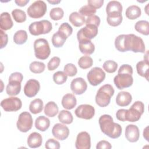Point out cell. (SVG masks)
I'll use <instances>...</instances> for the list:
<instances>
[{"label": "cell", "mask_w": 149, "mask_h": 149, "mask_svg": "<svg viewBox=\"0 0 149 149\" xmlns=\"http://www.w3.org/2000/svg\"><path fill=\"white\" fill-rule=\"evenodd\" d=\"M115 46L122 52L131 51L135 53H145L146 51L143 39L133 34L119 35L115 40Z\"/></svg>", "instance_id": "cell-1"}, {"label": "cell", "mask_w": 149, "mask_h": 149, "mask_svg": "<svg viewBox=\"0 0 149 149\" xmlns=\"http://www.w3.org/2000/svg\"><path fill=\"white\" fill-rule=\"evenodd\" d=\"M98 123L101 130L103 133L111 139H117L122 134L121 126L115 123L111 116L104 114L100 116Z\"/></svg>", "instance_id": "cell-2"}, {"label": "cell", "mask_w": 149, "mask_h": 149, "mask_svg": "<svg viewBox=\"0 0 149 149\" xmlns=\"http://www.w3.org/2000/svg\"><path fill=\"white\" fill-rule=\"evenodd\" d=\"M133 68L128 64L121 65L118 71V74L115 76L113 82L119 90H122L130 87L133 83L132 77Z\"/></svg>", "instance_id": "cell-3"}, {"label": "cell", "mask_w": 149, "mask_h": 149, "mask_svg": "<svg viewBox=\"0 0 149 149\" xmlns=\"http://www.w3.org/2000/svg\"><path fill=\"white\" fill-rule=\"evenodd\" d=\"M115 93L113 87L109 84L101 86L95 95V102L100 107H105L108 105L111 101V97Z\"/></svg>", "instance_id": "cell-4"}, {"label": "cell", "mask_w": 149, "mask_h": 149, "mask_svg": "<svg viewBox=\"0 0 149 149\" xmlns=\"http://www.w3.org/2000/svg\"><path fill=\"white\" fill-rule=\"evenodd\" d=\"M34 50L35 56L41 60L47 59L51 54L48 42L45 38H38L34 41Z\"/></svg>", "instance_id": "cell-5"}, {"label": "cell", "mask_w": 149, "mask_h": 149, "mask_svg": "<svg viewBox=\"0 0 149 149\" xmlns=\"http://www.w3.org/2000/svg\"><path fill=\"white\" fill-rule=\"evenodd\" d=\"M144 111V105L140 101L134 102L129 109H126L125 121L134 122L138 121Z\"/></svg>", "instance_id": "cell-6"}, {"label": "cell", "mask_w": 149, "mask_h": 149, "mask_svg": "<svg viewBox=\"0 0 149 149\" xmlns=\"http://www.w3.org/2000/svg\"><path fill=\"white\" fill-rule=\"evenodd\" d=\"M52 29L51 23L47 20H42L38 22L31 23L29 27V30L33 36H39L45 34L49 33Z\"/></svg>", "instance_id": "cell-7"}, {"label": "cell", "mask_w": 149, "mask_h": 149, "mask_svg": "<svg viewBox=\"0 0 149 149\" xmlns=\"http://www.w3.org/2000/svg\"><path fill=\"white\" fill-rule=\"evenodd\" d=\"M47 6L43 1L38 0L32 3L27 9L28 15L33 19H38L44 16L47 12Z\"/></svg>", "instance_id": "cell-8"}, {"label": "cell", "mask_w": 149, "mask_h": 149, "mask_svg": "<svg viewBox=\"0 0 149 149\" xmlns=\"http://www.w3.org/2000/svg\"><path fill=\"white\" fill-rule=\"evenodd\" d=\"M33 123V118L31 114L28 112L24 111L19 115L16 126L20 132L26 133L31 129Z\"/></svg>", "instance_id": "cell-9"}, {"label": "cell", "mask_w": 149, "mask_h": 149, "mask_svg": "<svg viewBox=\"0 0 149 149\" xmlns=\"http://www.w3.org/2000/svg\"><path fill=\"white\" fill-rule=\"evenodd\" d=\"M87 80L89 83L96 86L101 83L105 78V73L100 67H94L92 68L87 73Z\"/></svg>", "instance_id": "cell-10"}, {"label": "cell", "mask_w": 149, "mask_h": 149, "mask_svg": "<svg viewBox=\"0 0 149 149\" xmlns=\"http://www.w3.org/2000/svg\"><path fill=\"white\" fill-rule=\"evenodd\" d=\"M98 32V27L93 24H87L77 31V38L79 41L83 40H91L97 36Z\"/></svg>", "instance_id": "cell-11"}, {"label": "cell", "mask_w": 149, "mask_h": 149, "mask_svg": "<svg viewBox=\"0 0 149 149\" xmlns=\"http://www.w3.org/2000/svg\"><path fill=\"white\" fill-rule=\"evenodd\" d=\"M1 106L5 111L15 112L21 109L22 102L18 97H11L3 100L1 102Z\"/></svg>", "instance_id": "cell-12"}, {"label": "cell", "mask_w": 149, "mask_h": 149, "mask_svg": "<svg viewBox=\"0 0 149 149\" xmlns=\"http://www.w3.org/2000/svg\"><path fill=\"white\" fill-rule=\"evenodd\" d=\"M76 116L77 118L84 119H91L95 115L94 108L89 104H81L74 111Z\"/></svg>", "instance_id": "cell-13"}, {"label": "cell", "mask_w": 149, "mask_h": 149, "mask_svg": "<svg viewBox=\"0 0 149 149\" xmlns=\"http://www.w3.org/2000/svg\"><path fill=\"white\" fill-rule=\"evenodd\" d=\"M40 89V84L36 79L29 80L24 85L23 91L24 94L29 98H31L37 95Z\"/></svg>", "instance_id": "cell-14"}, {"label": "cell", "mask_w": 149, "mask_h": 149, "mask_svg": "<svg viewBox=\"0 0 149 149\" xmlns=\"http://www.w3.org/2000/svg\"><path fill=\"white\" fill-rule=\"evenodd\" d=\"M75 147L77 149H90L91 148V138L87 132H81L77 134Z\"/></svg>", "instance_id": "cell-15"}, {"label": "cell", "mask_w": 149, "mask_h": 149, "mask_svg": "<svg viewBox=\"0 0 149 149\" xmlns=\"http://www.w3.org/2000/svg\"><path fill=\"white\" fill-rule=\"evenodd\" d=\"M52 133L54 137L59 140H64L69 134V129L65 125L56 123L52 127Z\"/></svg>", "instance_id": "cell-16"}, {"label": "cell", "mask_w": 149, "mask_h": 149, "mask_svg": "<svg viewBox=\"0 0 149 149\" xmlns=\"http://www.w3.org/2000/svg\"><path fill=\"white\" fill-rule=\"evenodd\" d=\"M70 88L74 94L81 95L86 91L87 84L83 78L77 77L71 81Z\"/></svg>", "instance_id": "cell-17"}, {"label": "cell", "mask_w": 149, "mask_h": 149, "mask_svg": "<svg viewBox=\"0 0 149 149\" xmlns=\"http://www.w3.org/2000/svg\"><path fill=\"white\" fill-rule=\"evenodd\" d=\"M140 136L139 127L134 125H128L125 129L126 139L131 143L138 141Z\"/></svg>", "instance_id": "cell-18"}, {"label": "cell", "mask_w": 149, "mask_h": 149, "mask_svg": "<svg viewBox=\"0 0 149 149\" xmlns=\"http://www.w3.org/2000/svg\"><path fill=\"white\" fill-rule=\"evenodd\" d=\"M132 101V95L127 91L119 92L116 97V103L120 107H126Z\"/></svg>", "instance_id": "cell-19"}, {"label": "cell", "mask_w": 149, "mask_h": 149, "mask_svg": "<svg viewBox=\"0 0 149 149\" xmlns=\"http://www.w3.org/2000/svg\"><path fill=\"white\" fill-rule=\"evenodd\" d=\"M79 48L82 54L89 55L94 52L95 46L91 40H83L79 41Z\"/></svg>", "instance_id": "cell-20"}, {"label": "cell", "mask_w": 149, "mask_h": 149, "mask_svg": "<svg viewBox=\"0 0 149 149\" xmlns=\"http://www.w3.org/2000/svg\"><path fill=\"white\" fill-rule=\"evenodd\" d=\"M27 142L29 147L32 148H38L42 144V136L37 132H33L29 136Z\"/></svg>", "instance_id": "cell-21"}, {"label": "cell", "mask_w": 149, "mask_h": 149, "mask_svg": "<svg viewBox=\"0 0 149 149\" xmlns=\"http://www.w3.org/2000/svg\"><path fill=\"white\" fill-rule=\"evenodd\" d=\"M21 90V83L17 80H10L6 88V92L10 96L18 95Z\"/></svg>", "instance_id": "cell-22"}, {"label": "cell", "mask_w": 149, "mask_h": 149, "mask_svg": "<svg viewBox=\"0 0 149 149\" xmlns=\"http://www.w3.org/2000/svg\"><path fill=\"white\" fill-rule=\"evenodd\" d=\"M61 104L64 108L70 110L76 107L77 100L73 94L68 93L63 95L61 101Z\"/></svg>", "instance_id": "cell-23"}, {"label": "cell", "mask_w": 149, "mask_h": 149, "mask_svg": "<svg viewBox=\"0 0 149 149\" xmlns=\"http://www.w3.org/2000/svg\"><path fill=\"white\" fill-rule=\"evenodd\" d=\"M13 25L10 15L8 12H2L0 17V27L2 30H10Z\"/></svg>", "instance_id": "cell-24"}, {"label": "cell", "mask_w": 149, "mask_h": 149, "mask_svg": "<svg viewBox=\"0 0 149 149\" xmlns=\"http://www.w3.org/2000/svg\"><path fill=\"white\" fill-rule=\"evenodd\" d=\"M148 69L149 63L148 59L139 61L136 64V70L137 73L140 76L145 77L147 80L148 79Z\"/></svg>", "instance_id": "cell-25"}, {"label": "cell", "mask_w": 149, "mask_h": 149, "mask_svg": "<svg viewBox=\"0 0 149 149\" xmlns=\"http://www.w3.org/2000/svg\"><path fill=\"white\" fill-rule=\"evenodd\" d=\"M123 17L122 13L119 12H112L107 14V21L109 25L112 27H116L120 25L122 22Z\"/></svg>", "instance_id": "cell-26"}, {"label": "cell", "mask_w": 149, "mask_h": 149, "mask_svg": "<svg viewBox=\"0 0 149 149\" xmlns=\"http://www.w3.org/2000/svg\"><path fill=\"white\" fill-rule=\"evenodd\" d=\"M49 119L44 116H40L36 118L35 120L36 128L41 132L46 131L49 128Z\"/></svg>", "instance_id": "cell-27"}, {"label": "cell", "mask_w": 149, "mask_h": 149, "mask_svg": "<svg viewBox=\"0 0 149 149\" xmlns=\"http://www.w3.org/2000/svg\"><path fill=\"white\" fill-rule=\"evenodd\" d=\"M69 20L75 27H80L85 24L86 22L84 16L77 12H73L70 14Z\"/></svg>", "instance_id": "cell-28"}, {"label": "cell", "mask_w": 149, "mask_h": 149, "mask_svg": "<svg viewBox=\"0 0 149 149\" xmlns=\"http://www.w3.org/2000/svg\"><path fill=\"white\" fill-rule=\"evenodd\" d=\"M141 11L140 7L137 5L129 6L126 10V16L130 20H134L141 16Z\"/></svg>", "instance_id": "cell-29"}, {"label": "cell", "mask_w": 149, "mask_h": 149, "mask_svg": "<svg viewBox=\"0 0 149 149\" xmlns=\"http://www.w3.org/2000/svg\"><path fill=\"white\" fill-rule=\"evenodd\" d=\"M58 107L54 101H49L44 107V113L48 117H54L58 113Z\"/></svg>", "instance_id": "cell-30"}, {"label": "cell", "mask_w": 149, "mask_h": 149, "mask_svg": "<svg viewBox=\"0 0 149 149\" xmlns=\"http://www.w3.org/2000/svg\"><path fill=\"white\" fill-rule=\"evenodd\" d=\"M44 105L42 101L40 98H36L33 100L29 105V110L33 114L40 113L43 109Z\"/></svg>", "instance_id": "cell-31"}, {"label": "cell", "mask_w": 149, "mask_h": 149, "mask_svg": "<svg viewBox=\"0 0 149 149\" xmlns=\"http://www.w3.org/2000/svg\"><path fill=\"white\" fill-rule=\"evenodd\" d=\"M123 7L120 2L117 1H109L106 6L107 14L112 12H119L122 13Z\"/></svg>", "instance_id": "cell-32"}, {"label": "cell", "mask_w": 149, "mask_h": 149, "mask_svg": "<svg viewBox=\"0 0 149 149\" xmlns=\"http://www.w3.org/2000/svg\"><path fill=\"white\" fill-rule=\"evenodd\" d=\"M135 30L144 36L149 34V23L146 20H139L137 22L134 26Z\"/></svg>", "instance_id": "cell-33"}, {"label": "cell", "mask_w": 149, "mask_h": 149, "mask_svg": "<svg viewBox=\"0 0 149 149\" xmlns=\"http://www.w3.org/2000/svg\"><path fill=\"white\" fill-rule=\"evenodd\" d=\"M67 38L58 31L55 33L52 37V45L56 48H59L63 45L66 40Z\"/></svg>", "instance_id": "cell-34"}, {"label": "cell", "mask_w": 149, "mask_h": 149, "mask_svg": "<svg viewBox=\"0 0 149 149\" xmlns=\"http://www.w3.org/2000/svg\"><path fill=\"white\" fill-rule=\"evenodd\" d=\"M59 120L63 124H70L73 120L72 114L70 112L66 110H62L58 114Z\"/></svg>", "instance_id": "cell-35"}, {"label": "cell", "mask_w": 149, "mask_h": 149, "mask_svg": "<svg viewBox=\"0 0 149 149\" xmlns=\"http://www.w3.org/2000/svg\"><path fill=\"white\" fill-rule=\"evenodd\" d=\"M27 40V34L25 30H20L17 31L13 36V41L15 43L18 45L24 44Z\"/></svg>", "instance_id": "cell-36"}, {"label": "cell", "mask_w": 149, "mask_h": 149, "mask_svg": "<svg viewBox=\"0 0 149 149\" xmlns=\"http://www.w3.org/2000/svg\"><path fill=\"white\" fill-rule=\"evenodd\" d=\"M45 65L43 62L39 61H33L29 66L30 70L34 73H41L45 70Z\"/></svg>", "instance_id": "cell-37"}, {"label": "cell", "mask_w": 149, "mask_h": 149, "mask_svg": "<svg viewBox=\"0 0 149 149\" xmlns=\"http://www.w3.org/2000/svg\"><path fill=\"white\" fill-rule=\"evenodd\" d=\"M93 64V59L89 56H83L78 61L79 66L83 69H86L91 67Z\"/></svg>", "instance_id": "cell-38"}, {"label": "cell", "mask_w": 149, "mask_h": 149, "mask_svg": "<svg viewBox=\"0 0 149 149\" xmlns=\"http://www.w3.org/2000/svg\"><path fill=\"white\" fill-rule=\"evenodd\" d=\"M12 15L14 20L17 23H23L26 20V14L24 11L15 9L12 11Z\"/></svg>", "instance_id": "cell-39"}, {"label": "cell", "mask_w": 149, "mask_h": 149, "mask_svg": "<svg viewBox=\"0 0 149 149\" xmlns=\"http://www.w3.org/2000/svg\"><path fill=\"white\" fill-rule=\"evenodd\" d=\"M68 79L67 74L62 71H58L53 74V80L56 84H62Z\"/></svg>", "instance_id": "cell-40"}, {"label": "cell", "mask_w": 149, "mask_h": 149, "mask_svg": "<svg viewBox=\"0 0 149 149\" xmlns=\"http://www.w3.org/2000/svg\"><path fill=\"white\" fill-rule=\"evenodd\" d=\"M64 15V12L61 8H54L49 12V16L53 20H61Z\"/></svg>", "instance_id": "cell-41"}, {"label": "cell", "mask_w": 149, "mask_h": 149, "mask_svg": "<svg viewBox=\"0 0 149 149\" xmlns=\"http://www.w3.org/2000/svg\"><path fill=\"white\" fill-rule=\"evenodd\" d=\"M103 69L109 73H112L116 71L118 68V63L112 60L106 61L103 64Z\"/></svg>", "instance_id": "cell-42"}, {"label": "cell", "mask_w": 149, "mask_h": 149, "mask_svg": "<svg viewBox=\"0 0 149 149\" xmlns=\"http://www.w3.org/2000/svg\"><path fill=\"white\" fill-rule=\"evenodd\" d=\"M58 31L62 34L66 38H68L73 32V29L72 26L68 23H63L59 27Z\"/></svg>", "instance_id": "cell-43"}, {"label": "cell", "mask_w": 149, "mask_h": 149, "mask_svg": "<svg viewBox=\"0 0 149 149\" xmlns=\"http://www.w3.org/2000/svg\"><path fill=\"white\" fill-rule=\"evenodd\" d=\"M97 12V10L88 5H84L81 7L79 10V13L84 16H91L94 15Z\"/></svg>", "instance_id": "cell-44"}, {"label": "cell", "mask_w": 149, "mask_h": 149, "mask_svg": "<svg viewBox=\"0 0 149 149\" xmlns=\"http://www.w3.org/2000/svg\"><path fill=\"white\" fill-rule=\"evenodd\" d=\"M64 72L70 77L75 76L77 73V69L76 66L73 63H67L64 66Z\"/></svg>", "instance_id": "cell-45"}, {"label": "cell", "mask_w": 149, "mask_h": 149, "mask_svg": "<svg viewBox=\"0 0 149 149\" xmlns=\"http://www.w3.org/2000/svg\"><path fill=\"white\" fill-rule=\"evenodd\" d=\"M61 62V59L58 56H54L52 58L47 64L48 69L50 71H52L56 69L59 65Z\"/></svg>", "instance_id": "cell-46"}, {"label": "cell", "mask_w": 149, "mask_h": 149, "mask_svg": "<svg viewBox=\"0 0 149 149\" xmlns=\"http://www.w3.org/2000/svg\"><path fill=\"white\" fill-rule=\"evenodd\" d=\"M45 147L47 149H59L60 143L54 139H49L45 142Z\"/></svg>", "instance_id": "cell-47"}, {"label": "cell", "mask_w": 149, "mask_h": 149, "mask_svg": "<svg viewBox=\"0 0 149 149\" xmlns=\"http://www.w3.org/2000/svg\"><path fill=\"white\" fill-rule=\"evenodd\" d=\"M100 22H101L100 18L98 16L94 15L91 16L87 17V18L86 20L85 24L86 25L93 24L96 26L97 27H98L100 24Z\"/></svg>", "instance_id": "cell-48"}, {"label": "cell", "mask_w": 149, "mask_h": 149, "mask_svg": "<svg viewBox=\"0 0 149 149\" xmlns=\"http://www.w3.org/2000/svg\"><path fill=\"white\" fill-rule=\"evenodd\" d=\"M87 2L88 5L97 9L100 8L102 6L104 3V1L103 0H88Z\"/></svg>", "instance_id": "cell-49"}, {"label": "cell", "mask_w": 149, "mask_h": 149, "mask_svg": "<svg viewBox=\"0 0 149 149\" xmlns=\"http://www.w3.org/2000/svg\"><path fill=\"white\" fill-rule=\"evenodd\" d=\"M111 148H112V146L110 144V143L105 140H101L99 141L96 146L97 149H103V148L110 149Z\"/></svg>", "instance_id": "cell-50"}, {"label": "cell", "mask_w": 149, "mask_h": 149, "mask_svg": "<svg viewBox=\"0 0 149 149\" xmlns=\"http://www.w3.org/2000/svg\"><path fill=\"white\" fill-rule=\"evenodd\" d=\"M1 49L4 48L8 44V35L4 33L2 30H1Z\"/></svg>", "instance_id": "cell-51"}, {"label": "cell", "mask_w": 149, "mask_h": 149, "mask_svg": "<svg viewBox=\"0 0 149 149\" xmlns=\"http://www.w3.org/2000/svg\"><path fill=\"white\" fill-rule=\"evenodd\" d=\"M23 79V74L20 72H14L12 73L9 77V81L10 80H17L20 81V83L22 81Z\"/></svg>", "instance_id": "cell-52"}, {"label": "cell", "mask_w": 149, "mask_h": 149, "mask_svg": "<svg viewBox=\"0 0 149 149\" xmlns=\"http://www.w3.org/2000/svg\"><path fill=\"white\" fill-rule=\"evenodd\" d=\"M15 2L16 3L17 5L23 7L29 2V0H15Z\"/></svg>", "instance_id": "cell-53"}, {"label": "cell", "mask_w": 149, "mask_h": 149, "mask_svg": "<svg viewBox=\"0 0 149 149\" xmlns=\"http://www.w3.org/2000/svg\"><path fill=\"white\" fill-rule=\"evenodd\" d=\"M148 126H147L143 131V137H144V139L147 141H149V138H148Z\"/></svg>", "instance_id": "cell-54"}, {"label": "cell", "mask_w": 149, "mask_h": 149, "mask_svg": "<svg viewBox=\"0 0 149 149\" xmlns=\"http://www.w3.org/2000/svg\"><path fill=\"white\" fill-rule=\"evenodd\" d=\"M61 1H55V0H53V1H48V2L51 4H53V5H56V4H58L59 3L61 2Z\"/></svg>", "instance_id": "cell-55"}]
</instances>
